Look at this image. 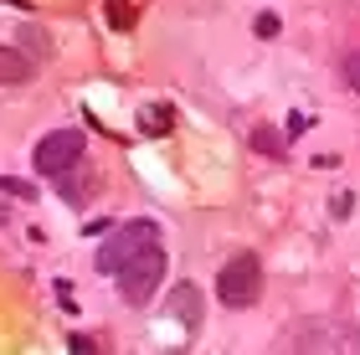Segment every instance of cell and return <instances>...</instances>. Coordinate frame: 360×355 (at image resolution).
<instances>
[{
	"label": "cell",
	"mask_w": 360,
	"mask_h": 355,
	"mask_svg": "<svg viewBox=\"0 0 360 355\" xmlns=\"http://www.w3.org/2000/svg\"><path fill=\"white\" fill-rule=\"evenodd\" d=\"M165 247H160V227L150 217L139 221H124V227H108V242L98 247V273H108L113 283H119L124 304H144L155 299V288L165 283Z\"/></svg>",
	"instance_id": "1"
},
{
	"label": "cell",
	"mask_w": 360,
	"mask_h": 355,
	"mask_svg": "<svg viewBox=\"0 0 360 355\" xmlns=\"http://www.w3.org/2000/svg\"><path fill=\"white\" fill-rule=\"evenodd\" d=\"M217 299L226 309H252L263 299V257L257 252H237L232 263L217 273Z\"/></svg>",
	"instance_id": "2"
},
{
	"label": "cell",
	"mask_w": 360,
	"mask_h": 355,
	"mask_svg": "<svg viewBox=\"0 0 360 355\" xmlns=\"http://www.w3.org/2000/svg\"><path fill=\"white\" fill-rule=\"evenodd\" d=\"M83 150H88L83 129H52V134H41V139H37L31 160H37V170L46 175V181H57V175H68V170L83 165Z\"/></svg>",
	"instance_id": "3"
},
{
	"label": "cell",
	"mask_w": 360,
	"mask_h": 355,
	"mask_svg": "<svg viewBox=\"0 0 360 355\" xmlns=\"http://www.w3.org/2000/svg\"><path fill=\"white\" fill-rule=\"evenodd\" d=\"M293 345H299V350H314V345H340V350H355L360 340H355V330H345V325H309L304 335H293Z\"/></svg>",
	"instance_id": "4"
},
{
	"label": "cell",
	"mask_w": 360,
	"mask_h": 355,
	"mask_svg": "<svg viewBox=\"0 0 360 355\" xmlns=\"http://www.w3.org/2000/svg\"><path fill=\"white\" fill-rule=\"evenodd\" d=\"M165 304H170V314H180V325H186V330H195V325H201V314H206L201 309V294H195L191 283H175Z\"/></svg>",
	"instance_id": "5"
},
{
	"label": "cell",
	"mask_w": 360,
	"mask_h": 355,
	"mask_svg": "<svg viewBox=\"0 0 360 355\" xmlns=\"http://www.w3.org/2000/svg\"><path fill=\"white\" fill-rule=\"evenodd\" d=\"M31 72H37V67H31V57L26 52H15V46H0V83H31Z\"/></svg>",
	"instance_id": "6"
},
{
	"label": "cell",
	"mask_w": 360,
	"mask_h": 355,
	"mask_svg": "<svg viewBox=\"0 0 360 355\" xmlns=\"http://www.w3.org/2000/svg\"><path fill=\"white\" fill-rule=\"evenodd\" d=\"M170 124H175L170 103H150V108L139 114V129H144V134H170Z\"/></svg>",
	"instance_id": "7"
},
{
	"label": "cell",
	"mask_w": 360,
	"mask_h": 355,
	"mask_svg": "<svg viewBox=\"0 0 360 355\" xmlns=\"http://www.w3.org/2000/svg\"><path fill=\"white\" fill-rule=\"evenodd\" d=\"M252 144H257L263 155H288V150H283V139H278L268 124H263V129H252Z\"/></svg>",
	"instance_id": "8"
},
{
	"label": "cell",
	"mask_w": 360,
	"mask_h": 355,
	"mask_svg": "<svg viewBox=\"0 0 360 355\" xmlns=\"http://www.w3.org/2000/svg\"><path fill=\"white\" fill-rule=\"evenodd\" d=\"M0 191H6V196H15V201H31V196H37V186H26V181H11V175H0Z\"/></svg>",
	"instance_id": "9"
},
{
	"label": "cell",
	"mask_w": 360,
	"mask_h": 355,
	"mask_svg": "<svg viewBox=\"0 0 360 355\" xmlns=\"http://www.w3.org/2000/svg\"><path fill=\"white\" fill-rule=\"evenodd\" d=\"M252 31H257L263 41H273V37H278V15H273V11H263V15H257V26H252Z\"/></svg>",
	"instance_id": "10"
},
{
	"label": "cell",
	"mask_w": 360,
	"mask_h": 355,
	"mask_svg": "<svg viewBox=\"0 0 360 355\" xmlns=\"http://www.w3.org/2000/svg\"><path fill=\"white\" fill-rule=\"evenodd\" d=\"M345 83L360 93V52H350V57H345Z\"/></svg>",
	"instance_id": "11"
},
{
	"label": "cell",
	"mask_w": 360,
	"mask_h": 355,
	"mask_svg": "<svg viewBox=\"0 0 360 355\" xmlns=\"http://www.w3.org/2000/svg\"><path fill=\"white\" fill-rule=\"evenodd\" d=\"M68 345H72L77 355H93V350H98V340H88V335H72V340H68Z\"/></svg>",
	"instance_id": "12"
},
{
	"label": "cell",
	"mask_w": 360,
	"mask_h": 355,
	"mask_svg": "<svg viewBox=\"0 0 360 355\" xmlns=\"http://www.w3.org/2000/svg\"><path fill=\"white\" fill-rule=\"evenodd\" d=\"M11 6H26V0H11Z\"/></svg>",
	"instance_id": "13"
}]
</instances>
